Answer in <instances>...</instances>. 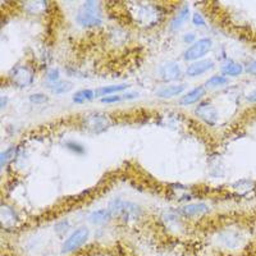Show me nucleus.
<instances>
[{
    "label": "nucleus",
    "mask_w": 256,
    "mask_h": 256,
    "mask_svg": "<svg viewBox=\"0 0 256 256\" xmlns=\"http://www.w3.org/2000/svg\"><path fill=\"white\" fill-rule=\"evenodd\" d=\"M88 230L86 227L77 228L74 232H72L68 236V238L63 242V246H62V251L63 252H72V251H76L77 248H80L84 242L88 241Z\"/></svg>",
    "instance_id": "4"
},
{
    "label": "nucleus",
    "mask_w": 256,
    "mask_h": 256,
    "mask_svg": "<svg viewBox=\"0 0 256 256\" xmlns=\"http://www.w3.org/2000/svg\"><path fill=\"white\" fill-rule=\"evenodd\" d=\"M109 212L113 216L123 219V220H136L141 216L140 206H137L134 202L124 200H113L109 204Z\"/></svg>",
    "instance_id": "1"
},
{
    "label": "nucleus",
    "mask_w": 256,
    "mask_h": 256,
    "mask_svg": "<svg viewBox=\"0 0 256 256\" xmlns=\"http://www.w3.org/2000/svg\"><path fill=\"white\" fill-rule=\"evenodd\" d=\"M228 84V78L226 76H212L206 81L205 86L209 88H219Z\"/></svg>",
    "instance_id": "18"
},
{
    "label": "nucleus",
    "mask_w": 256,
    "mask_h": 256,
    "mask_svg": "<svg viewBox=\"0 0 256 256\" xmlns=\"http://www.w3.org/2000/svg\"><path fill=\"white\" fill-rule=\"evenodd\" d=\"M196 35L195 34H192V32H190V34H187V35H184V42H187V44H195L196 42Z\"/></svg>",
    "instance_id": "25"
},
{
    "label": "nucleus",
    "mask_w": 256,
    "mask_h": 256,
    "mask_svg": "<svg viewBox=\"0 0 256 256\" xmlns=\"http://www.w3.org/2000/svg\"><path fill=\"white\" fill-rule=\"evenodd\" d=\"M108 127V120L102 114H94L88 120V128L94 132H102V130H106Z\"/></svg>",
    "instance_id": "13"
},
{
    "label": "nucleus",
    "mask_w": 256,
    "mask_h": 256,
    "mask_svg": "<svg viewBox=\"0 0 256 256\" xmlns=\"http://www.w3.org/2000/svg\"><path fill=\"white\" fill-rule=\"evenodd\" d=\"M12 80L18 88H27L34 81V73L26 66H20L13 70Z\"/></svg>",
    "instance_id": "6"
},
{
    "label": "nucleus",
    "mask_w": 256,
    "mask_h": 256,
    "mask_svg": "<svg viewBox=\"0 0 256 256\" xmlns=\"http://www.w3.org/2000/svg\"><path fill=\"white\" fill-rule=\"evenodd\" d=\"M184 91V84H169L156 91V96L160 99H172L174 96L180 95Z\"/></svg>",
    "instance_id": "10"
},
{
    "label": "nucleus",
    "mask_w": 256,
    "mask_h": 256,
    "mask_svg": "<svg viewBox=\"0 0 256 256\" xmlns=\"http://www.w3.org/2000/svg\"><path fill=\"white\" fill-rule=\"evenodd\" d=\"M72 86L73 84L68 81H59L54 84H50V90L54 94L60 95V94H66L72 90Z\"/></svg>",
    "instance_id": "19"
},
{
    "label": "nucleus",
    "mask_w": 256,
    "mask_h": 256,
    "mask_svg": "<svg viewBox=\"0 0 256 256\" xmlns=\"http://www.w3.org/2000/svg\"><path fill=\"white\" fill-rule=\"evenodd\" d=\"M244 72L242 64L234 60H227L222 64V73L226 77H238Z\"/></svg>",
    "instance_id": "11"
},
{
    "label": "nucleus",
    "mask_w": 256,
    "mask_h": 256,
    "mask_svg": "<svg viewBox=\"0 0 256 256\" xmlns=\"http://www.w3.org/2000/svg\"><path fill=\"white\" fill-rule=\"evenodd\" d=\"M205 92H206L205 88H202V86H198V88H192V90H190L188 92L184 94V95L180 98V102L182 105L195 104V102H198V100H201L202 98H204Z\"/></svg>",
    "instance_id": "9"
},
{
    "label": "nucleus",
    "mask_w": 256,
    "mask_h": 256,
    "mask_svg": "<svg viewBox=\"0 0 256 256\" xmlns=\"http://www.w3.org/2000/svg\"><path fill=\"white\" fill-rule=\"evenodd\" d=\"M180 214H184L186 216H195L204 214L208 212V205L205 204H188L184 205L182 209L180 210Z\"/></svg>",
    "instance_id": "16"
},
{
    "label": "nucleus",
    "mask_w": 256,
    "mask_h": 256,
    "mask_svg": "<svg viewBox=\"0 0 256 256\" xmlns=\"http://www.w3.org/2000/svg\"><path fill=\"white\" fill-rule=\"evenodd\" d=\"M195 114L202 122L208 123L210 126L216 124V120H218V112H216V106L210 104L209 102L198 104V108L195 109Z\"/></svg>",
    "instance_id": "5"
},
{
    "label": "nucleus",
    "mask_w": 256,
    "mask_h": 256,
    "mask_svg": "<svg viewBox=\"0 0 256 256\" xmlns=\"http://www.w3.org/2000/svg\"><path fill=\"white\" fill-rule=\"evenodd\" d=\"M214 67H216V64L212 59H201V60L194 62V63L190 64L186 70V74L188 77L202 76L206 72L212 70Z\"/></svg>",
    "instance_id": "7"
},
{
    "label": "nucleus",
    "mask_w": 256,
    "mask_h": 256,
    "mask_svg": "<svg viewBox=\"0 0 256 256\" xmlns=\"http://www.w3.org/2000/svg\"><path fill=\"white\" fill-rule=\"evenodd\" d=\"M77 22L84 27L100 26L102 18L100 16L99 6L95 2H84L82 10L77 14Z\"/></svg>",
    "instance_id": "2"
},
{
    "label": "nucleus",
    "mask_w": 256,
    "mask_h": 256,
    "mask_svg": "<svg viewBox=\"0 0 256 256\" xmlns=\"http://www.w3.org/2000/svg\"><path fill=\"white\" fill-rule=\"evenodd\" d=\"M188 17H190V8L187 6H184V8H180V12H178L177 14L174 16V18L172 20V22H170V28L174 30V31L180 30V27L184 26V22L188 20Z\"/></svg>",
    "instance_id": "15"
},
{
    "label": "nucleus",
    "mask_w": 256,
    "mask_h": 256,
    "mask_svg": "<svg viewBox=\"0 0 256 256\" xmlns=\"http://www.w3.org/2000/svg\"><path fill=\"white\" fill-rule=\"evenodd\" d=\"M212 49V41L209 38H200L195 44L190 45L184 52V59L187 62L201 60Z\"/></svg>",
    "instance_id": "3"
},
{
    "label": "nucleus",
    "mask_w": 256,
    "mask_h": 256,
    "mask_svg": "<svg viewBox=\"0 0 256 256\" xmlns=\"http://www.w3.org/2000/svg\"><path fill=\"white\" fill-rule=\"evenodd\" d=\"M246 72L250 73V74H256V60L251 62L250 64H248V67H246Z\"/></svg>",
    "instance_id": "26"
},
{
    "label": "nucleus",
    "mask_w": 256,
    "mask_h": 256,
    "mask_svg": "<svg viewBox=\"0 0 256 256\" xmlns=\"http://www.w3.org/2000/svg\"><path fill=\"white\" fill-rule=\"evenodd\" d=\"M192 22H194V24L198 27L205 26V20L200 13H195V14L192 16Z\"/></svg>",
    "instance_id": "24"
},
{
    "label": "nucleus",
    "mask_w": 256,
    "mask_h": 256,
    "mask_svg": "<svg viewBox=\"0 0 256 256\" xmlns=\"http://www.w3.org/2000/svg\"><path fill=\"white\" fill-rule=\"evenodd\" d=\"M248 100L250 102H256V90L251 91L250 94L248 95Z\"/></svg>",
    "instance_id": "28"
},
{
    "label": "nucleus",
    "mask_w": 256,
    "mask_h": 256,
    "mask_svg": "<svg viewBox=\"0 0 256 256\" xmlns=\"http://www.w3.org/2000/svg\"><path fill=\"white\" fill-rule=\"evenodd\" d=\"M180 74H182V70L174 62H166L159 68L160 78L166 82L176 81V80L180 78Z\"/></svg>",
    "instance_id": "8"
},
{
    "label": "nucleus",
    "mask_w": 256,
    "mask_h": 256,
    "mask_svg": "<svg viewBox=\"0 0 256 256\" xmlns=\"http://www.w3.org/2000/svg\"><path fill=\"white\" fill-rule=\"evenodd\" d=\"M66 146H67V148H70V152H76V154H84V148L82 145H80V144L74 142V141H70V142L66 144Z\"/></svg>",
    "instance_id": "21"
},
{
    "label": "nucleus",
    "mask_w": 256,
    "mask_h": 256,
    "mask_svg": "<svg viewBox=\"0 0 256 256\" xmlns=\"http://www.w3.org/2000/svg\"><path fill=\"white\" fill-rule=\"evenodd\" d=\"M128 88L127 84H110V86H104V88H99L96 90V96L99 98H105V96L116 95L120 91H124Z\"/></svg>",
    "instance_id": "14"
},
{
    "label": "nucleus",
    "mask_w": 256,
    "mask_h": 256,
    "mask_svg": "<svg viewBox=\"0 0 256 256\" xmlns=\"http://www.w3.org/2000/svg\"><path fill=\"white\" fill-rule=\"evenodd\" d=\"M30 102L34 104H44L48 102V98L44 94H32L30 95Z\"/></svg>",
    "instance_id": "22"
},
{
    "label": "nucleus",
    "mask_w": 256,
    "mask_h": 256,
    "mask_svg": "<svg viewBox=\"0 0 256 256\" xmlns=\"http://www.w3.org/2000/svg\"><path fill=\"white\" fill-rule=\"evenodd\" d=\"M95 96L96 91L84 88V90L77 91V92L73 95V102H76V104H84V102H91Z\"/></svg>",
    "instance_id": "17"
},
{
    "label": "nucleus",
    "mask_w": 256,
    "mask_h": 256,
    "mask_svg": "<svg viewBox=\"0 0 256 256\" xmlns=\"http://www.w3.org/2000/svg\"><path fill=\"white\" fill-rule=\"evenodd\" d=\"M123 100L122 95H110V96H105V98H102L100 102H104V104H113V102H118Z\"/></svg>",
    "instance_id": "23"
},
{
    "label": "nucleus",
    "mask_w": 256,
    "mask_h": 256,
    "mask_svg": "<svg viewBox=\"0 0 256 256\" xmlns=\"http://www.w3.org/2000/svg\"><path fill=\"white\" fill-rule=\"evenodd\" d=\"M46 81L49 82L50 84H54L56 82L60 81V73H59L58 70H52L48 72L46 74Z\"/></svg>",
    "instance_id": "20"
},
{
    "label": "nucleus",
    "mask_w": 256,
    "mask_h": 256,
    "mask_svg": "<svg viewBox=\"0 0 256 256\" xmlns=\"http://www.w3.org/2000/svg\"><path fill=\"white\" fill-rule=\"evenodd\" d=\"M138 96V94L137 92H128V94H123L122 98L123 100H130V99H134V98H137Z\"/></svg>",
    "instance_id": "27"
},
{
    "label": "nucleus",
    "mask_w": 256,
    "mask_h": 256,
    "mask_svg": "<svg viewBox=\"0 0 256 256\" xmlns=\"http://www.w3.org/2000/svg\"><path fill=\"white\" fill-rule=\"evenodd\" d=\"M6 96H3V98H2V108H4V106H6Z\"/></svg>",
    "instance_id": "29"
},
{
    "label": "nucleus",
    "mask_w": 256,
    "mask_h": 256,
    "mask_svg": "<svg viewBox=\"0 0 256 256\" xmlns=\"http://www.w3.org/2000/svg\"><path fill=\"white\" fill-rule=\"evenodd\" d=\"M112 218H113V216H112V212H109V209L95 210V212L88 214V220H90L92 224L106 223V222L110 220Z\"/></svg>",
    "instance_id": "12"
}]
</instances>
